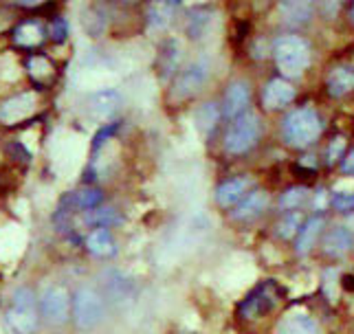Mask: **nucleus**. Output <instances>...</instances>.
<instances>
[{"instance_id":"a211bd4d","label":"nucleus","mask_w":354,"mask_h":334,"mask_svg":"<svg viewBox=\"0 0 354 334\" xmlns=\"http://www.w3.org/2000/svg\"><path fill=\"white\" fill-rule=\"evenodd\" d=\"M86 249L97 257H111L117 253V244L108 229H95L86 236Z\"/></svg>"},{"instance_id":"f8f14e48","label":"nucleus","mask_w":354,"mask_h":334,"mask_svg":"<svg viewBox=\"0 0 354 334\" xmlns=\"http://www.w3.org/2000/svg\"><path fill=\"white\" fill-rule=\"evenodd\" d=\"M253 187V180L249 176H238L225 180L221 187L216 189V203L221 207H234L240 201H244V196L249 194V189Z\"/></svg>"},{"instance_id":"4468645a","label":"nucleus","mask_w":354,"mask_h":334,"mask_svg":"<svg viewBox=\"0 0 354 334\" xmlns=\"http://www.w3.org/2000/svg\"><path fill=\"white\" fill-rule=\"evenodd\" d=\"M279 18H282L284 24H290V27H301V24H308L313 18V3L308 0H288V3H279L277 7Z\"/></svg>"},{"instance_id":"bb28decb","label":"nucleus","mask_w":354,"mask_h":334,"mask_svg":"<svg viewBox=\"0 0 354 334\" xmlns=\"http://www.w3.org/2000/svg\"><path fill=\"white\" fill-rule=\"evenodd\" d=\"M306 196H308L306 187H292L279 198V205H282V209H297L304 201H306Z\"/></svg>"},{"instance_id":"473e14b6","label":"nucleus","mask_w":354,"mask_h":334,"mask_svg":"<svg viewBox=\"0 0 354 334\" xmlns=\"http://www.w3.org/2000/svg\"><path fill=\"white\" fill-rule=\"evenodd\" d=\"M53 38H57V40L66 38V22L64 20H55L53 22Z\"/></svg>"},{"instance_id":"7ed1b4c3","label":"nucleus","mask_w":354,"mask_h":334,"mask_svg":"<svg viewBox=\"0 0 354 334\" xmlns=\"http://www.w3.org/2000/svg\"><path fill=\"white\" fill-rule=\"evenodd\" d=\"M282 134L292 147H308L313 141L319 139V134H322L319 115L308 106L292 110V113L284 119Z\"/></svg>"},{"instance_id":"2f4dec72","label":"nucleus","mask_w":354,"mask_h":334,"mask_svg":"<svg viewBox=\"0 0 354 334\" xmlns=\"http://www.w3.org/2000/svg\"><path fill=\"white\" fill-rule=\"evenodd\" d=\"M335 194H354V176L346 178V180H339L335 185Z\"/></svg>"},{"instance_id":"c85d7f7f","label":"nucleus","mask_w":354,"mask_h":334,"mask_svg":"<svg viewBox=\"0 0 354 334\" xmlns=\"http://www.w3.org/2000/svg\"><path fill=\"white\" fill-rule=\"evenodd\" d=\"M344 150H346V139H344V137L333 139L330 147H328V160H330V163H335L337 158H341V154H344Z\"/></svg>"},{"instance_id":"423d86ee","label":"nucleus","mask_w":354,"mask_h":334,"mask_svg":"<svg viewBox=\"0 0 354 334\" xmlns=\"http://www.w3.org/2000/svg\"><path fill=\"white\" fill-rule=\"evenodd\" d=\"M260 119L255 115H242L238 117L227 130L225 137V150L229 154H244L258 143L260 139Z\"/></svg>"},{"instance_id":"393cba45","label":"nucleus","mask_w":354,"mask_h":334,"mask_svg":"<svg viewBox=\"0 0 354 334\" xmlns=\"http://www.w3.org/2000/svg\"><path fill=\"white\" fill-rule=\"evenodd\" d=\"M209 24H212V14L207 9H196V11H192L189 18H187V33H189V38H203V33L209 29Z\"/></svg>"},{"instance_id":"b1692460","label":"nucleus","mask_w":354,"mask_h":334,"mask_svg":"<svg viewBox=\"0 0 354 334\" xmlns=\"http://www.w3.org/2000/svg\"><path fill=\"white\" fill-rule=\"evenodd\" d=\"M176 5L174 3H154L148 9V22L152 29H165L174 18Z\"/></svg>"},{"instance_id":"1a4fd4ad","label":"nucleus","mask_w":354,"mask_h":334,"mask_svg":"<svg viewBox=\"0 0 354 334\" xmlns=\"http://www.w3.org/2000/svg\"><path fill=\"white\" fill-rule=\"evenodd\" d=\"M277 334H319V326L304 308H290V310L277 321Z\"/></svg>"},{"instance_id":"7c9ffc66","label":"nucleus","mask_w":354,"mask_h":334,"mask_svg":"<svg viewBox=\"0 0 354 334\" xmlns=\"http://www.w3.org/2000/svg\"><path fill=\"white\" fill-rule=\"evenodd\" d=\"M335 286H337V273H335V270H326V275H324V290H326V295L330 297L333 301L337 299V293L333 290Z\"/></svg>"},{"instance_id":"f03ea898","label":"nucleus","mask_w":354,"mask_h":334,"mask_svg":"<svg viewBox=\"0 0 354 334\" xmlns=\"http://www.w3.org/2000/svg\"><path fill=\"white\" fill-rule=\"evenodd\" d=\"M273 55L286 77H299L310 64V44L299 35H282L273 44Z\"/></svg>"},{"instance_id":"f704fd0d","label":"nucleus","mask_w":354,"mask_h":334,"mask_svg":"<svg viewBox=\"0 0 354 334\" xmlns=\"http://www.w3.org/2000/svg\"><path fill=\"white\" fill-rule=\"evenodd\" d=\"M324 205H326V196H324V192H319L315 198V207H324Z\"/></svg>"},{"instance_id":"f257e3e1","label":"nucleus","mask_w":354,"mask_h":334,"mask_svg":"<svg viewBox=\"0 0 354 334\" xmlns=\"http://www.w3.org/2000/svg\"><path fill=\"white\" fill-rule=\"evenodd\" d=\"M38 299L35 293L27 286H20L11 293L7 310H5V324L14 334H33L38 328Z\"/></svg>"},{"instance_id":"6ab92c4d","label":"nucleus","mask_w":354,"mask_h":334,"mask_svg":"<svg viewBox=\"0 0 354 334\" xmlns=\"http://www.w3.org/2000/svg\"><path fill=\"white\" fill-rule=\"evenodd\" d=\"M354 91V68L350 66H337L328 75V93L333 97H344Z\"/></svg>"},{"instance_id":"ddd939ff","label":"nucleus","mask_w":354,"mask_h":334,"mask_svg":"<svg viewBox=\"0 0 354 334\" xmlns=\"http://www.w3.org/2000/svg\"><path fill=\"white\" fill-rule=\"evenodd\" d=\"M249 99H251V93H249V86L244 82H231L229 89H227V95H225V106H223V113L227 119H238L242 117V113L247 110L249 106Z\"/></svg>"},{"instance_id":"39448f33","label":"nucleus","mask_w":354,"mask_h":334,"mask_svg":"<svg viewBox=\"0 0 354 334\" xmlns=\"http://www.w3.org/2000/svg\"><path fill=\"white\" fill-rule=\"evenodd\" d=\"M40 313L51 326H62L73 313V297L62 284H51L40 295Z\"/></svg>"},{"instance_id":"a878e982","label":"nucleus","mask_w":354,"mask_h":334,"mask_svg":"<svg viewBox=\"0 0 354 334\" xmlns=\"http://www.w3.org/2000/svg\"><path fill=\"white\" fill-rule=\"evenodd\" d=\"M102 203V192L100 189H82L77 194H73V205L84 212H93Z\"/></svg>"},{"instance_id":"72a5a7b5","label":"nucleus","mask_w":354,"mask_h":334,"mask_svg":"<svg viewBox=\"0 0 354 334\" xmlns=\"http://www.w3.org/2000/svg\"><path fill=\"white\" fill-rule=\"evenodd\" d=\"M344 171H348V174H354V150L348 154V158L344 160Z\"/></svg>"},{"instance_id":"c756f323","label":"nucleus","mask_w":354,"mask_h":334,"mask_svg":"<svg viewBox=\"0 0 354 334\" xmlns=\"http://www.w3.org/2000/svg\"><path fill=\"white\" fill-rule=\"evenodd\" d=\"M335 207L339 209V212H352L354 209V194H337Z\"/></svg>"},{"instance_id":"f3484780","label":"nucleus","mask_w":354,"mask_h":334,"mask_svg":"<svg viewBox=\"0 0 354 334\" xmlns=\"http://www.w3.org/2000/svg\"><path fill=\"white\" fill-rule=\"evenodd\" d=\"M354 246V233L348 227H335L324 240V251L333 257L346 255Z\"/></svg>"},{"instance_id":"2eb2a0df","label":"nucleus","mask_w":354,"mask_h":334,"mask_svg":"<svg viewBox=\"0 0 354 334\" xmlns=\"http://www.w3.org/2000/svg\"><path fill=\"white\" fill-rule=\"evenodd\" d=\"M262 99H264L266 108L279 110V108L288 106L292 99H295V89H292V86L288 82H284V80H271L264 86Z\"/></svg>"},{"instance_id":"5701e85b","label":"nucleus","mask_w":354,"mask_h":334,"mask_svg":"<svg viewBox=\"0 0 354 334\" xmlns=\"http://www.w3.org/2000/svg\"><path fill=\"white\" fill-rule=\"evenodd\" d=\"M14 40L20 46H38L44 40V29L38 22H22L14 31Z\"/></svg>"},{"instance_id":"aec40b11","label":"nucleus","mask_w":354,"mask_h":334,"mask_svg":"<svg viewBox=\"0 0 354 334\" xmlns=\"http://www.w3.org/2000/svg\"><path fill=\"white\" fill-rule=\"evenodd\" d=\"M178 59H180V42L167 40L161 46V55H158V68H161L163 77H169L174 71H178Z\"/></svg>"},{"instance_id":"0eeeda50","label":"nucleus","mask_w":354,"mask_h":334,"mask_svg":"<svg viewBox=\"0 0 354 334\" xmlns=\"http://www.w3.org/2000/svg\"><path fill=\"white\" fill-rule=\"evenodd\" d=\"M207 77H209V62H207V59L189 62V64L180 73H176L169 97H172L174 102H183V99H187V97H192L194 93H196L201 86L207 82Z\"/></svg>"},{"instance_id":"4be33fe9","label":"nucleus","mask_w":354,"mask_h":334,"mask_svg":"<svg viewBox=\"0 0 354 334\" xmlns=\"http://www.w3.org/2000/svg\"><path fill=\"white\" fill-rule=\"evenodd\" d=\"M218 119H221V110H218V106L212 104V102L203 104V106L196 110V115H194V121H196V128L205 134V137H209V134L216 130Z\"/></svg>"},{"instance_id":"412c9836","label":"nucleus","mask_w":354,"mask_h":334,"mask_svg":"<svg viewBox=\"0 0 354 334\" xmlns=\"http://www.w3.org/2000/svg\"><path fill=\"white\" fill-rule=\"evenodd\" d=\"M322 229H324V218H310L306 225H304V229H299V240H297V253L299 255H306L313 249L317 238H319Z\"/></svg>"},{"instance_id":"20e7f679","label":"nucleus","mask_w":354,"mask_h":334,"mask_svg":"<svg viewBox=\"0 0 354 334\" xmlns=\"http://www.w3.org/2000/svg\"><path fill=\"white\" fill-rule=\"evenodd\" d=\"M106 315V301L104 297L88 288L82 286L73 295V321L77 324L82 330H93L104 321Z\"/></svg>"},{"instance_id":"cd10ccee","label":"nucleus","mask_w":354,"mask_h":334,"mask_svg":"<svg viewBox=\"0 0 354 334\" xmlns=\"http://www.w3.org/2000/svg\"><path fill=\"white\" fill-rule=\"evenodd\" d=\"M297 229H301V218H299V214H288L277 225V233L282 238H292L297 233Z\"/></svg>"},{"instance_id":"9b49d317","label":"nucleus","mask_w":354,"mask_h":334,"mask_svg":"<svg viewBox=\"0 0 354 334\" xmlns=\"http://www.w3.org/2000/svg\"><path fill=\"white\" fill-rule=\"evenodd\" d=\"M275 301H277V295H275L273 284H266V286L255 288L247 299L242 301L240 313L244 317H260L266 310H271V308L275 306Z\"/></svg>"},{"instance_id":"9d476101","label":"nucleus","mask_w":354,"mask_h":334,"mask_svg":"<svg viewBox=\"0 0 354 334\" xmlns=\"http://www.w3.org/2000/svg\"><path fill=\"white\" fill-rule=\"evenodd\" d=\"M121 108V95L113 89H104L91 95L88 99V113L95 119H113Z\"/></svg>"},{"instance_id":"c9c22d12","label":"nucleus","mask_w":354,"mask_h":334,"mask_svg":"<svg viewBox=\"0 0 354 334\" xmlns=\"http://www.w3.org/2000/svg\"><path fill=\"white\" fill-rule=\"evenodd\" d=\"M352 22H354V5H352Z\"/></svg>"},{"instance_id":"dca6fc26","label":"nucleus","mask_w":354,"mask_h":334,"mask_svg":"<svg viewBox=\"0 0 354 334\" xmlns=\"http://www.w3.org/2000/svg\"><path fill=\"white\" fill-rule=\"evenodd\" d=\"M266 205H268V194L264 192H251L244 201L236 207V212L231 214L234 220H240V222H251L255 218H260L264 212H266Z\"/></svg>"},{"instance_id":"6e6552de","label":"nucleus","mask_w":354,"mask_h":334,"mask_svg":"<svg viewBox=\"0 0 354 334\" xmlns=\"http://www.w3.org/2000/svg\"><path fill=\"white\" fill-rule=\"evenodd\" d=\"M35 106H38V99L33 93H20L0 106V121L7 123V126H14V123L31 117Z\"/></svg>"}]
</instances>
